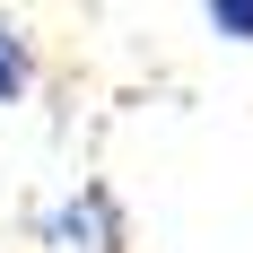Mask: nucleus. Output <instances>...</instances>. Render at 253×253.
I'll return each instance as SVG.
<instances>
[{
  "label": "nucleus",
  "instance_id": "7ed1b4c3",
  "mask_svg": "<svg viewBox=\"0 0 253 253\" xmlns=\"http://www.w3.org/2000/svg\"><path fill=\"white\" fill-rule=\"evenodd\" d=\"M210 35H227V44H253V0H201Z\"/></svg>",
  "mask_w": 253,
  "mask_h": 253
},
{
  "label": "nucleus",
  "instance_id": "f03ea898",
  "mask_svg": "<svg viewBox=\"0 0 253 253\" xmlns=\"http://www.w3.org/2000/svg\"><path fill=\"white\" fill-rule=\"evenodd\" d=\"M26 87H35V35L0 9V105H26Z\"/></svg>",
  "mask_w": 253,
  "mask_h": 253
},
{
  "label": "nucleus",
  "instance_id": "f257e3e1",
  "mask_svg": "<svg viewBox=\"0 0 253 253\" xmlns=\"http://www.w3.org/2000/svg\"><path fill=\"white\" fill-rule=\"evenodd\" d=\"M35 245H52V253H123L131 245V218H123V201H114V183H79V192H61L52 210H35Z\"/></svg>",
  "mask_w": 253,
  "mask_h": 253
}]
</instances>
